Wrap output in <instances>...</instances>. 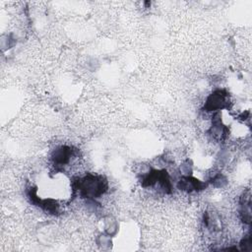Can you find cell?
I'll list each match as a JSON object with an SVG mask.
<instances>
[{"instance_id":"cell-1","label":"cell","mask_w":252,"mask_h":252,"mask_svg":"<svg viewBox=\"0 0 252 252\" xmlns=\"http://www.w3.org/2000/svg\"><path fill=\"white\" fill-rule=\"evenodd\" d=\"M74 191H78L82 198L96 199L108 189V182L103 175L87 173L84 177H76L72 181Z\"/></svg>"},{"instance_id":"cell-2","label":"cell","mask_w":252,"mask_h":252,"mask_svg":"<svg viewBox=\"0 0 252 252\" xmlns=\"http://www.w3.org/2000/svg\"><path fill=\"white\" fill-rule=\"evenodd\" d=\"M142 187H152L158 185V188L165 194H170L172 192V184L168 172L165 169H155L152 168L148 172L142 174L140 178Z\"/></svg>"},{"instance_id":"cell-3","label":"cell","mask_w":252,"mask_h":252,"mask_svg":"<svg viewBox=\"0 0 252 252\" xmlns=\"http://www.w3.org/2000/svg\"><path fill=\"white\" fill-rule=\"evenodd\" d=\"M230 94L225 89H218L211 93L203 106L205 111H220L222 109H228L230 106Z\"/></svg>"},{"instance_id":"cell-4","label":"cell","mask_w":252,"mask_h":252,"mask_svg":"<svg viewBox=\"0 0 252 252\" xmlns=\"http://www.w3.org/2000/svg\"><path fill=\"white\" fill-rule=\"evenodd\" d=\"M28 197H29L30 202L32 205L41 208L46 213H48L50 215H54V216L59 214V204H58L57 200L52 199V198H46V199L39 198L37 195L36 187L32 186L29 189Z\"/></svg>"},{"instance_id":"cell-5","label":"cell","mask_w":252,"mask_h":252,"mask_svg":"<svg viewBox=\"0 0 252 252\" xmlns=\"http://www.w3.org/2000/svg\"><path fill=\"white\" fill-rule=\"evenodd\" d=\"M74 155L75 150L73 149V147L64 145L58 147L53 151L51 159L53 161L54 166L61 169L71 161V158L74 157Z\"/></svg>"},{"instance_id":"cell-6","label":"cell","mask_w":252,"mask_h":252,"mask_svg":"<svg viewBox=\"0 0 252 252\" xmlns=\"http://www.w3.org/2000/svg\"><path fill=\"white\" fill-rule=\"evenodd\" d=\"M229 133V129L222 123L221 114L217 111L212 117V125L209 129V134L218 141H222Z\"/></svg>"},{"instance_id":"cell-7","label":"cell","mask_w":252,"mask_h":252,"mask_svg":"<svg viewBox=\"0 0 252 252\" xmlns=\"http://www.w3.org/2000/svg\"><path fill=\"white\" fill-rule=\"evenodd\" d=\"M207 185L208 183L203 182L192 175H182L177 182V188L187 193H191L193 191H202L207 187Z\"/></svg>"},{"instance_id":"cell-8","label":"cell","mask_w":252,"mask_h":252,"mask_svg":"<svg viewBox=\"0 0 252 252\" xmlns=\"http://www.w3.org/2000/svg\"><path fill=\"white\" fill-rule=\"evenodd\" d=\"M239 217L244 224L251 223V194L247 190L239 199Z\"/></svg>"},{"instance_id":"cell-9","label":"cell","mask_w":252,"mask_h":252,"mask_svg":"<svg viewBox=\"0 0 252 252\" xmlns=\"http://www.w3.org/2000/svg\"><path fill=\"white\" fill-rule=\"evenodd\" d=\"M209 183H211L216 188H221L226 185L227 179L222 173H217L209 180Z\"/></svg>"},{"instance_id":"cell-10","label":"cell","mask_w":252,"mask_h":252,"mask_svg":"<svg viewBox=\"0 0 252 252\" xmlns=\"http://www.w3.org/2000/svg\"><path fill=\"white\" fill-rule=\"evenodd\" d=\"M238 250H243V251H251L252 250V241H251V236L250 234L245 235L240 243H239V249Z\"/></svg>"},{"instance_id":"cell-11","label":"cell","mask_w":252,"mask_h":252,"mask_svg":"<svg viewBox=\"0 0 252 252\" xmlns=\"http://www.w3.org/2000/svg\"><path fill=\"white\" fill-rule=\"evenodd\" d=\"M249 118H250V111H249V110L242 112V113L239 114V116H238V119H240V120H242V121H245L246 119H249Z\"/></svg>"}]
</instances>
